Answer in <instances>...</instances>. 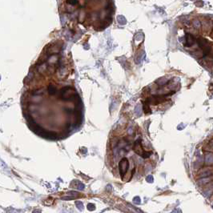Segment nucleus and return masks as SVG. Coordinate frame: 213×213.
<instances>
[{"label":"nucleus","mask_w":213,"mask_h":213,"mask_svg":"<svg viewBox=\"0 0 213 213\" xmlns=\"http://www.w3.org/2000/svg\"><path fill=\"white\" fill-rule=\"evenodd\" d=\"M146 181H147V183L152 184V183L154 182V178H153V176H152V175H147V176L146 177Z\"/></svg>","instance_id":"nucleus-10"},{"label":"nucleus","mask_w":213,"mask_h":213,"mask_svg":"<svg viewBox=\"0 0 213 213\" xmlns=\"http://www.w3.org/2000/svg\"><path fill=\"white\" fill-rule=\"evenodd\" d=\"M133 150L135 151V152H136V154L140 156H142L144 154L145 151L143 150V146H142V140H141V139H138L134 143Z\"/></svg>","instance_id":"nucleus-4"},{"label":"nucleus","mask_w":213,"mask_h":213,"mask_svg":"<svg viewBox=\"0 0 213 213\" xmlns=\"http://www.w3.org/2000/svg\"><path fill=\"white\" fill-rule=\"evenodd\" d=\"M128 169H129V161L126 157H124L119 163V171L122 179H123V176L127 174Z\"/></svg>","instance_id":"nucleus-2"},{"label":"nucleus","mask_w":213,"mask_h":213,"mask_svg":"<svg viewBox=\"0 0 213 213\" xmlns=\"http://www.w3.org/2000/svg\"><path fill=\"white\" fill-rule=\"evenodd\" d=\"M184 39H185V43H184V44L186 47H192L195 43V38L191 34H187Z\"/></svg>","instance_id":"nucleus-5"},{"label":"nucleus","mask_w":213,"mask_h":213,"mask_svg":"<svg viewBox=\"0 0 213 213\" xmlns=\"http://www.w3.org/2000/svg\"><path fill=\"white\" fill-rule=\"evenodd\" d=\"M142 107H141V105L140 104H137L136 106V109H135V111H136V114L137 116H139L141 115V112H142Z\"/></svg>","instance_id":"nucleus-9"},{"label":"nucleus","mask_w":213,"mask_h":213,"mask_svg":"<svg viewBox=\"0 0 213 213\" xmlns=\"http://www.w3.org/2000/svg\"><path fill=\"white\" fill-rule=\"evenodd\" d=\"M212 171L210 170V169H205V170H203L200 173V175L201 177H207V176H210L211 174H212Z\"/></svg>","instance_id":"nucleus-7"},{"label":"nucleus","mask_w":213,"mask_h":213,"mask_svg":"<svg viewBox=\"0 0 213 213\" xmlns=\"http://www.w3.org/2000/svg\"><path fill=\"white\" fill-rule=\"evenodd\" d=\"M45 58L31 73L26 93V106L30 108L44 100L39 106L51 105V134L67 132L80 119V97L70 79L67 63L59 51L44 54ZM51 119V114H50Z\"/></svg>","instance_id":"nucleus-1"},{"label":"nucleus","mask_w":213,"mask_h":213,"mask_svg":"<svg viewBox=\"0 0 213 213\" xmlns=\"http://www.w3.org/2000/svg\"><path fill=\"white\" fill-rule=\"evenodd\" d=\"M207 151L211 152H213V139L210 141V143H208V150H207Z\"/></svg>","instance_id":"nucleus-11"},{"label":"nucleus","mask_w":213,"mask_h":213,"mask_svg":"<svg viewBox=\"0 0 213 213\" xmlns=\"http://www.w3.org/2000/svg\"><path fill=\"white\" fill-rule=\"evenodd\" d=\"M197 43L199 44V46H200V48H201V50L203 51L204 56L208 54L210 51H211V47L208 44V42L206 39H203V38H199L197 39Z\"/></svg>","instance_id":"nucleus-3"},{"label":"nucleus","mask_w":213,"mask_h":213,"mask_svg":"<svg viewBox=\"0 0 213 213\" xmlns=\"http://www.w3.org/2000/svg\"><path fill=\"white\" fill-rule=\"evenodd\" d=\"M143 112L145 114H148V113H151V109H150V106L149 104L147 103H144L143 105Z\"/></svg>","instance_id":"nucleus-8"},{"label":"nucleus","mask_w":213,"mask_h":213,"mask_svg":"<svg viewBox=\"0 0 213 213\" xmlns=\"http://www.w3.org/2000/svg\"><path fill=\"white\" fill-rule=\"evenodd\" d=\"M205 163L207 165H211L213 164V155L211 153L206 155L205 156Z\"/></svg>","instance_id":"nucleus-6"},{"label":"nucleus","mask_w":213,"mask_h":213,"mask_svg":"<svg viewBox=\"0 0 213 213\" xmlns=\"http://www.w3.org/2000/svg\"><path fill=\"white\" fill-rule=\"evenodd\" d=\"M133 202H134V204H141V199L139 197V196H136V197H134Z\"/></svg>","instance_id":"nucleus-12"}]
</instances>
